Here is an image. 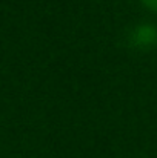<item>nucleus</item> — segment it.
I'll list each match as a JSON object with an SVG mask.
<instances>
[{"instance_id":"1","label":"nucleus","mask_w":157,"mask_h":158,"mask_svg":"<svg viewBox=\"0 0 157 158\" xmlns=\"http://www.w3.org/2000/svg\"><path fill=\"white\" fill-rule=\"evenodd\" d=\"M156 39L157 31L153 25H140L134 29V34H133L134 45L140 46V48H148V46L154 45Z\"/></svg>"},{"instance_id":"2","label":"nucleus","mask_w":157,"mask_h":158,"mask_svg":"<svg viewBox=\"0 0 157 158\" xmlns=\"http://www.w3.org/2000/svg\"><path fill=\"white\" fill-rule=\"evenodd\" d=\"M142 2H143V5L146 8H150L153 11H157V0H142Z\"/></svg>"}]
</instances>
